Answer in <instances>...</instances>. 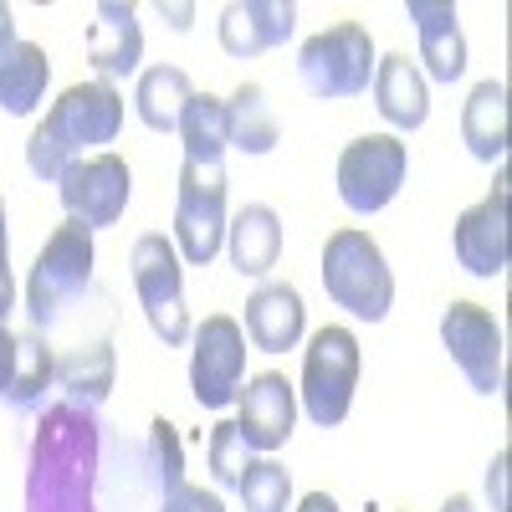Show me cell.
<instances>
[{
	"label": "cell",
	"instance_id": "obj_38",
	"mask_svg": "<svg viewBox=\"0 0 512 512\" xmlns=\"http://www.w3.org/2000/svg\"><path fill=\"white\" fill-rule=\"evenodd\" d=\"M441 512H477V502L466 497V492H456V497H446V502H441Z\"/></svg>",
	"mask_w": 512,
	"mask_h": 512
},
{
	"label": "cell",
	"instance_id": "obj_13",
	"mask_svg": "<svg viewBox=\"0 0 512 512\" xmlns=\"http://www.w3.org/2000/svg\"><path fill=\"white\" fill-rule=\"evenodd\" d=\"M451 246H456V262L472 277H502L507 272V175H497L487 200H477L472 210L456 216Z\"/></svg>",
	"mask_w": 512,
	"mask_h": 512
},
{
	"label": "cell",
	"instance_id": "obj_33",
	"mask_svg": "<svg viewBox=\"0 0 512 512\" xmlns=\"http://www.w3.org/2000/svg\"><path fill=\"white\" fill-rule=\"evenodd\" d=\"M487 487H492V497H497V512H507V451L492 456V466H487Z\"/></svg>",
	"mask_w": 512,
	"mask_h": 512
},
{
	"label": "cell",
	"instance_id": "obj_14",
	"mask_svg": "<svg viewBox=\"0 0 512 512\" xmlns=\"http://www.w3.org/2000/svg\"><path fill=\"white\" fill-rule=\"evenodd\" d=\"M236 405H241L236 425H241V441L251 446V456L256 451L267 456V451L287 446L292 425H297V390L287 384V374H277V369L251 374L246 390L236 395Z\"/></svg>",
	"mask_w": 512,
	"mask_h": 512
},
{
	"label": "cell",
	"instance_id": "obj_22",
	"mask_svg": "<svg viewBox=\"0 0 512 512\" xmlns=\"http://www.w3.org/2000/svg\"><path fill=\"white\" fill-rule=\"evenodd\" d=\"M47 82H52V62L36 41L16 36V41L0 47V108H6L11 118L36 113L41 98H47Z\"/></svg>",
	"mask_w": 512,
	"mask_h": 512
},
{
	"label": "cell",
	"instance_id": "obj_21",
	"mask_svg": "<svg viewBox=\"0 0 512 512\" xmlns=\"http://www.w3.org/2000/svg\"><path fill=\"white\" fill-rule=\"evenodd\" d=\"M113 374H118V359H113V344L108 338H93L72 354L57 359V390H62V405H77V410H93L113 395Z\"/></svg>",
	"mask_w": 512,
	"mask_h": 512
},
{
	"label": "cell",
	"instance_id": "obj_16",
	"mask_svg": "<svg viewBox=\"0 0 512 512\" xmlns=\"http://www.w3.org/2000/svg\"><path fill=\"white\" fill-rule=\"evenodd\" d=\"M88 62H93L98 82L134 77V72H139V62H144L139 6H128V0H103L98 21L88 26Z\"/></svg>",
	"mask_w": 512,
	"mask_h": 512
},
{
	"label": "cell",
	"instance_id": "obj_20",
	"mask_svg": "<svg viewBox=\"0 0 512 512\" xmlns=\"http://www.w3.org/2000/svg\"><path fill=\"white\" fill-rule=\"evenodd\" d=\"M226 251L241 277H267L282 256V216L272 205H241L226 221Z\"/></svg>",
	"mask_w": 512,
	"mask_h": 512
},
{
	"label": "cell",
	"instance_id": "obj_37",
	"mask_svg": "<svg viewBox=\"0 0 512 512\" xmlns=\"http://www.w3.org/2000/svg\"><path fill=\"white\" fill-rule=\"evenodd\" d=\"M6 41H16V16H11L6 0H0V47H6Z\"/></svg>",
	"mask_w": 512,
	"mask_h": 512
},
{
	"label": "cell",
	"instance_id": "obj_1",
	"mask_svg": "<svg viewBox=\"0 0 512 512\" xmlns=\"http://www.w3.org/2000/svg\"><path fill=\"white\" fill-rule=\"evenodd\" d=\"M103 425L93 410L47 405L26 446L21 512H98Z\"/></svg>",
	"mask_w": 512,
	"mask_h": 512
},
{
	"label": "cell",
	"instance_id": "obj_4",
	"mask_svg": "<svg viewBox=\"0 0 512 512\" xmlns=\"http://www.w3.org/2000/svg\"><path fill=\"white\" fill-rule=\"evenodd\" d=\"M323 292L344 313L364 323H384L395 308V272L369 231L344 226L323 241Z\"/></svg>",
	"mask_w": 512,
	"mask_h": 512
},
{
	"label": "cell",
	"instance_id": "obj_25",
	"mask_svg": "<svg viewBox=\"0 0 512 512\" xmlns=\"http://www.w3.org/2000/svg\"><path fill=\"white\" fill-rule=\"evenodd\" d=\"M226 128H231V149L251 154V159H262L277 149L282 139V128L267 108V93H262V82H241V88L226 98Z\"/></svg>",
	"mask_w": 512,
	"mask_h": 512
},
{
	"label": "cell",
	"instance_id": "obj_2",
	"mask_svg": "<svg viewBox=\"0 0 512 512\" xmlns=\"http://www.w3.org/2000/svg\"><path fill=\"white\" fill-rule=\"evenodd\" d=\"M123 128V93L113 82H72V88L47 108L26 139V169L36 180H62V169L77 164L88 149L113 144Z\"/></svg>",
	"mask_w": 512,
	"mask_h": 512
},
{
	"label": "cell",
	"instance_id": "obj_18",
	"mask_svg": "<svg viewBox=\"0 0 512 512\" xmlns=\"http://www.w3.org/2000/svg\"><path fill=\"white\" fill-rule=\"evenodd\" d=\"M405 16L415 21L420 36V62L431 82H456L466 72V36L456 26V6L451 0H405Z\"/></svg>",
	"mask_w": 512,
	"mask_h": 512
},
{
	"label": "cell",
	"instance_id": "obj_6",
	"mask_svg": "<svg viewBox=\"0 0 512 512\" xmlns=\"http://www.w3.org/2000/svg\"><path fill=\"white\" fill-rule=\"evenodd\" d=\"M359 338L344 323H328L308 338V354H303V410L313 425L333 431L344 425L354 410V390H359Z\"/></svg>",
	"mask_w": 512,
	"mask_h": 512
},
{
	"label": "cell",
	"instance_id": "obj_24",
	"mask_svg": "<svg viewBox=\"0 0 512 512\" xmlns=\"http://www.w3.org/2000/svg\"><path fill=\"white\" fill-rule=\"evenodd\" d=\"M52 390H57V359L47 349V338H41L36 328L16 333V369H11V384H6L0 400H6L16 415H41Z\"/></svg>",
	"mask_w": 512,
	"mask_h": 512
},
{
	"label": "cell",
	"instance_id": "obj_30",
	"mask_svg": "<svg viewBox=\"0 0 512 512\" xmlns=\"http://www.w3.org/2000/svg\"><path fill=\"white\" fill-rule=\"evenodd\" d=\"M205 456H210V477H216V487H236L241 472L251 466V446L241 441V425L236 420H216Z\"/></svg>",
	"mask_w": 512,
	"mask_h": 512
},
{
	"label": "cell",
	"instance_id": "obj_7",
	"mask_svg": "<svg viewBox=\"0 0 512 512\" xmlns=\"http://www.w3.org/2000/svg\"><path fill=\"white\" fill-rule=\"evenodd\" d=\"M134 292L144 303V318L154 328V338L164 349H180L190 344V308H185V267H180V251L169 236L149 231L134 241Z\"/></svg>",
	"mask_w": 512,
	"mask_h": 512
},
{
	"label": "cell",
	"instance_id": "obj_39",
	"mask_svg": "<svg viewBox=\"0 0 512 512\" xmlns=\"http://www.w3.org/2000/svg\"><path fill=\"white\" fill-rule=\"evenodd\" d=\"M0 251H6V200H0Z\"/></svg>",
	"mask_w": 512,
	"mask_h": 512
},
{
	"label": "cell",
	"instance_id": "obj_29",
	"mask_svg": "<svg viewBox=\"0 0 512 512\" xmlns=\"http://www.w3.org/2000/svg\"><path fill=\"white\" fill-rule=\"evenodd\" d=\"M236 492H241L246 512H287V502H292V472H287L282 461H272V456H251V466L241 472Z\"/></svg>",
	"mask_w": 512,
	"mask_h": 512
},
{
	"label": "cell",
	"instance_id": "obj_8",
	"mask_svg": "<svg viewBox=\"0 0 512 512\" xmlns=\"http://www.w3.org/2000/svg\"><path fill=\"white\" fill-rule=\"evenodd\" d=\"M226 164H190L180 169L175 195V251L190 267H210L226 246Z\"/></svg>",
	"mask_w": 512,
	"mask_h": 512
},
{
	"label": "cell",
	"instance_id": "obj_27",
	"mask_svg": "<svg viewBox=\"0 0 512 512\" xmlns=\"http://www.w3.org/2000/svg\"><path fill=\"white\" fill-rule=\"evenodd\" d=\"M175 134L185 139V159L190 164H221L226 149H231V128H226V98H210V93H195L180 113V128Z\"/></svg>",
	"mask_w": 512,
	"mask_h": 512
},
{
	"label": "cell",
	"instance_id": "obj_3",
	"mask_svg": "<svg viewBox=\"0 0 512 512\" xmlns=\"http://www.w3.org/2000/svg\"><path fill=\"white\" fill-rule=\"evenodd\" d=\"M93 262H98V251H93V231L88 226L62 221L47 236V246L36 251L31 277H26V313H31V328L36 333L57 328L82 303V297H88Z\"/></svg>",
	"mask_w": 512,
	"mask_h": 512
},
{
	"label": "cell",
	"instance_id": "obj_35",
	"mask_svg": "<svg viewBox=\"0 0 512 512\" xmlns=\"http://www.w3.org/2000/svg\"><path fill=\"white\" fill-rule=\"evenodd\" d=\"M159 16H164L169 26H175V31H190V21H195V6H164V0H159Z\"/></svg>",
	"mask_w": 512,
	"mask_h": 512
},
{
	"label": "cell",
	"instance_id": "obj_34",
	"mask_svg": "<svg viewBox=\"0 0 512 512\" xmlns=\"http://www.w3.org/2000/svg\"><path fill=\"white\" fill-rule=\"evenodd\" d=\"M11 369H16V333L0 323V395H6V384H11Z\"/></svg>",
	"mask_w": 512,
	"mask_h": 512
},
{
	"label": "cell",
	"instance_id": "obj_17",
	"mask_svg": "<svg viewBox=\"0 0 512 512\" xmlns=\"http://www.w3.org/2000/svg\"><path fill=\"white\" fill-rule=\"evenodd\" d=\"M303 333H308V308H303V292L292 282H262L246 297V338L262 354L297 349Z\"/></svg>",
	"mask_w": 512,
	"mask_h": 512
},
{
	"label": "cell",
	"instance_id": "obj_23",
	"mask_svg": "<svg viewBox=\"0 0 512 512\" xmlns=\"http://www.w3.org/2000/svg\"><path fill=\"white\" fill-rule=\"evenodd\" d=\"M461 139L472 149V159L497 164L507 154V88L497 77L477 82L461 103Z\"/></svg>",
	"mask_w": 512,
	"mask_h": 512
},
{
	"label": "cell",
	"instance_id": "obj_28",
	"mask_svg": "<svg viewBox=\"0 0 512 512\" xmlns=\"http://www.w3.org/2000/svg\"><path fill=\"white\" fill-rule=\"evenodd\" d=\"M144 487L164 502L175 487H185V446L175 436V425H169L164 415L149 425L144 436Z\"/></svg>",
	"mask_w": 512,
	"mask_h": 512
},
{
	"label": "cell",
	"instance_id": "obj_31",
	"mask_svg": "<svg viewBox=\"0 0 512 512\" xmlns=\"http://www.w3.org/2000/svg\"><path fill=\"white\" fill-rule=\"evenodd\" d=\"M159 512H226V502L221 492H205V487H175L159 502Z\"/></svg>",
	"mask_w": 512,
	"mask_h": 512
},
{
	"label": "cell",
	"instance_id": "obj_11",
	"mask_svg": "<svg viewBox=\"0 0 512 512\" xmlns=\"http://www.w3.org/2000/svg\"><path fill=\"white\" fill-rule=\"evenodd\" d=\"M57 195H62L67 221L88 226V231H103L128 210L134 175H128V164L118 154H88V159H77V164L62 169Z\"/></svg>",
	"mask_w": 512,
	"mask_h": 512
},
{
	"label": "cell",
	"instance_id": "obj_9",
	"mask_svg": "<svg viewBox=\"0 0 512 512\" xmlns=\"http://www.w3.org/2000/svg\"><path fill=\"white\" fill-rule=\"evenodd\" d=\"M410 175V149L400 134H364L354 144H344L338 154V200L354 216H374L384 210Z\"/></svg>",
	"mask_w": 512,
	"mask_h": 512
},
{
	"label": "cell",
	"instance_id": "obj_19",
	"mask_svg": "<svg viewBox=\"0 0 512 512\" xmlns=\"http://www.w3.org/2000/svg\"><path fill=\"white\" fill-rule=\"evenodd\" d=\"M374 108L400 134H415L431 118V82L420 77V67L405 52H390L374 62Z\"/></svg>",
	"mask_w": 512,
	"mask_h": 512
},
{
	"label": "cell",
	"instance_id": "obj_10",
	"mask_svg": "<svg viewBox=\"0 0 512 512\" xmlns=\"http://www.w3.org/2000/svg\"><path fill=\"white\" fill-rule=\"evenodd\" d=\"M190 390L205 410H226L246 379V333L231 313H210L190 328Z\"/></svg>",
	"mask_w": 512,
	"mask_h": 512
},
{
	"label": "cell",
	"instance_id": "obj_32",
	"mask_svg": "<svg viewBox=\"0 0 512 512\" xmlns=\"http://www.w3.org/2000/svg\"><path fill=\"white\" fill-rule=\"evenodd\" d=\"M11 308H16V272H11V256L0 251V323L11 318Z\"/></svg>",
	"mask_w": 512,
	"mask_h": 512
},
{
	"label": "cell",
	"instance_id": "obj_15",
	"mask_svg": "<svg viewBox=\"0 0 512 512\" xmlns=\"http://www.w3.org/2000/svg\"><path fill=\"white\" fill-rule=\"evenodd\" d=\"M297 31V6L292 0H236L221 11V52L246 62L262 57Z\"/></svg>",
	"mask_w": 512,
	"mask_h": 512
},
{
	"label": "cell",
	"instance_id": "obj_36",
	"mask_svg": "<svg viewBox=\"0 0 512 512\" xmlns=\"http://www.w3.org/2000/svg\"><path fill=\"white\" fill-rule=\"evenodd\" d=\"M297 512H338V502L328 492H308L303 502H297Z\"/></svg>",
	"mask_w": 512,
	"mask_h": 512
},
{
	"label": "cell",
	"instance_id": "obj_5",
	"mask_svg": "<svg viewBox=\"0 0 512 512\" xmlns=\"http://www.w3.org/2000/svg\"><path fill=\"white\" fill-rule=\"evenodd\" d=\"M374 36L364 21H333L328 31L308 36L297 47V82L313 93V98H359L369 93L374 82Z\"/></svg>",
	"mask_w": 512,
	"mask_h": 512
},
{
	"label": "cell",
	"instance_id": "obj_26",
	"mask_svg": "<svg viewBox=\"0 0 512 512\" xmlns=\"http://www.w3.org/2000/svg\"><path fill=\"white\" fill-rule=\"evenodd\" d=\"M190 98H195V88H190V77H185L180 67L159 62V67L139 72L134 108H139V118L154 128V134H175V128H180V113H185Z\"/></svg>",
	"mask_w": 512,
	"mask_h": 512
},
{
	"label": "cell",
	"instance_id": "obj_12",
	"mask_svg": "<svg viewBox=\"0 0 512 512\" xmlns=\"http://www.w3.org/2000/svg\"><path fill=\"white\" fill-rule=\"evenodd\" d=\"M441 344L477 395L502 390V328L482 303H451L441 313Z\"/></svg>",
	"mask_w": 512,
	"mask_h": 512
}]
</instances>
